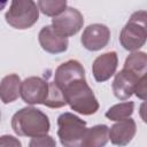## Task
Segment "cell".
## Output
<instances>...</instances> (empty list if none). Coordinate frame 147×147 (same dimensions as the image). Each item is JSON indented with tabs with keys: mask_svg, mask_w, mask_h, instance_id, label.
Instances as JSON below:
<instances>
[{
	"mask_svg": "<svg viewBox=\"0 0 147 147\" xmlns=\"http://www.w3.org/2000/svg\"><path fill=\"white\" fill-rule=\"evenodd\" d=\"M0 146H21V142L11 136L0 137Z\"/></svg>",
	"mask_w": 147,
	"mask_h": 147,
	"instance_id": "7402d4cb",
	"label": "cell"
},
{
	"mask_svg": "<svg viewBox=\"0 0 147 147\" xmlns=\"http://www.w3.org/2000/svg\"><path fill=\"white\" fill-rule=\"evenodd\" d=\"M29 145L31 147H33V146H36V147H38V146H55V141L52 139V137L44 134V136H39V137H33Z\"/></svg>",
	"mask_w": 147,
	"mask_h": 147,
	"instance_id": "ffe728a7",
	"label": "cell"
},
{
	"mask_svg": "<svg viewBox=\"0 0 147 147\" xmlns=\"http://www.w3.org/2000/svg\"><path fill=\"white\" fill-rule=\"evenodd\" d=\"M11 127L17 136L33 138L47 134L51 124L42 111L33 107H25L14 114Z\"/></svg>",
	"mask_w": 147,
	"mask_h": 147,
	"instance_id": "6da1fadb",
	"label": "cell"
},
{
	"mask_svg": "<svg viewBox=\"0 0 147 147\" xmlns=\"http://www.w3.org/2000/svg\"><path fill=\"white\" fill-rule=\"evenodd\" d=\"M108 141V126L107 125H95L86 130L83 138L82 145L84 147H100L106 145Z\"/></svg>",
	"mask_w": 147,
	"mask_h": 147,
	"instance_id": "9a60e30c",
	"label": "cell"
},
{
	"mask_svg": "<svg viewBox=\"0 0 147 147\" xmlns=\"http://www.w3.org/2000/svg\"><path fill=\"white\" fill-rule=\"evenodd\" d=\"M79 78H85V70L83 65L76 60H69L56 68L54 83L62 90L69 83Z\"/></svg>",
	"mask_w": 147,
	"mask_h": 147,
	"instance_id": "7c38bea8",
	"label": "cell"
},
{
	"mask_svg": "<svg viewBox=\"0 0 147 147\" xmlns=\"http://www.w3.org/2000/svg\"><path fill=\"white\" fill-rule=\"evenodd\" d=\"M49 83L40 77H29L21 83L20 95L29 105L44 103L48 94Z\"/></svg>",
	"mask_w": 147,
	"mask_h": 147,
	"instance_id": "52a82bcc",
	"label": "cell"
},
{
	"mask_svg": "<svg viewBox=\"0 0 147 147\" xmlns=\"http://www.w3.org/2000/svg\"><path fill=\"white\" fill-rule=\"evenodd\" d=\"M57 136L63 146H80L86 133V122L71 113H64L57 118Z\"/></svg>",
	"mask_w": 147,
	"mask_h": 147,
	"instance_id": "5b68a950",
	"label": "cell"
},
{
	"mask_svg": "<svg viewBox=\"0 0 147 147\" xmlns=\"http://www.w3.org/2000/svg\"><path fill=\"white\" fill-rule=\"evenodd\" d=\"M84 24L82 13L72 7H67L61 14L54 16L52 20L53 29L63 37H71L76 34Z\"/></svg>",
	"mask_w": 147,
	"mask_h": 147,
	"instance_id": "8992f818",
	"label": "cell"
},
{
	"mask_svg": "<svg viewBox=\"0 0 147 147\" xmlns=\"http://www.w3.org/2000/svg\"><path fill=\"white\" fill-rule=\"evenodd\" d=\"M146 82H147V78H146V75L140 77V79L138 80L137 85H136V88H134V93L138 98H140L141 100H145L146 99Z\"/></svg>",
	"mask_w": 147,
	"mask_h": 147,
	"instance_id": "44dd1931",
	"label": "cell"
},
{
	"mask_svg": "<svg viewBox=\"0 0 147 147\" xmlns=\"http://www.w3.org/2000/svg\"><path fill=\"white\" fill-rule=\"evenodd\" d=\"M38 8L46 16H56L67 8V0H38Z\"/></svg>",
	"mask_w": 147,
	"mask_h": 147,
	"instance_id": "d6986e66",
	"label": "cell"
},
{
	"mask_svg": "<svg viewBox=\"0 0 147 147\" xmlns=\"http://www.w3.org/2000/svg\"><path fill=\"white\" fill-rule=\"evenodd\" d=\"M110 40V30L103 24H91L85 28L80 41L82 45L88 51H99L108 45Z\"/></svg>",
	"mask_w": 147,
	"mask_h": 147,
	"instance_id": "ba28073f",
	"label": "cell"
},
{
	"mask_svg": "<svg viewBox=\"0 0 147 147\" xmlns=\"http://www.w3.org/2000/svg\"><path fill=\"white\" fill-rule=\"evenodd\" d=\"M146 37V11L139 10L131 15L129 22L122 29L119 41L125 49L133 52L145 45Z\"/></svg>",
	"mask_w": 147,
	"mask_h": 147,
	"instance_id": "3957f363",
	"label": "cell"
},
{
	"mask_svg": "<svg viewBox=\"0 0 147 147\" xmlns=\"http://www.w3.org/2000/svg\"><path fill=\"white\" fill-rule=\"evenodd\" d=\"M7 2H8V0H0V11L6 7Z\"/></svg>",
	"mask_w": 147,
	"mask_h": 147,
	"instance_id": "603a6c76",
	"label": "cell"
},
{
	"mask_svg": "<svg viewBox=\"0 0 147 147\" xmlns=\"http://www.w3.org/2000/svg\"><path fill=\"white\" fill-rule=\"evenodd\" d=\"M5 18L15 29H29L39 18V8L33 0H11Z\"/></svg>",
	"mask_w": 147,
	"mask_h": 147,
	"instance_id": "277c9868",
	"label": "cell"
},
{
	"mask_svg": "<svg viewBox=\"0 0 147 147\" xmlns=\"http://www.w3.org/2000/svg\"><path fill=\"white\" fill-rule=\"evenodd\" d=\"M133 108H134V103L131 101L118 103V105H115L107 110L106 117L111 119V121H121V119L130 117L133 113Z\"/></svg>",
	"mask_w": 147,
	"mask_h": 147,
	"instance_id": "ac0fdd59",
	"label": "cell"
},
{
	"mask_svg": "<svg viewBox=\"0 0 147 147\" xmlns=\"http://www.w3.org/2000/svg\"><path fill=\"white\" fill-rule=\"evenodd\" d=\"M39 44L44 51L51 54H59L67 51L69 41L67 37L59 34L52 25L44 26L38 36Z\"/></svg>",
	"mask_w": 147,
	"mask_h": 147,
	"instance_id": "9c48e42d",
	"label": "cell"
},
{
	"mask_svg": "<svg viewBox=\"0 0 147 147\" xmlns=\"http://www.w3.org/2000/svg\"><path fill=\"white\" fill-rule=\"evenodd\" d=\"M146 65H147V55L144 52H134L129 55L124 63V69H127L139 77L146 75Z\"/></svg>",
	"mask_w": 147,
	"mask_h": 147,
	"instance_id": "2e32d148",
	"label": "cell"
},
{
	"mask_svg": "<svg viewBox=\"0 0 147 147\" xmlns=\"http://www.w3.org/2000/svg\"><path fill=\"white\" fill-rule=\"evenodd\" d=\"M42 105H45L49 108H61V107L67 105V101H65V98H64L62 90L54 82L49 83L48 94H47V98Z\"/></svg>",
	"mask_w": 147,
	"mask_h": 147,
	"instance_id": "e0dca14e",
	"label": "cell"
},
{
	"mask_svg": "<svg viewBox=\"0 0 147 147\" xmlns=\"http://www.w3.org/2000/svg\"><path fill=\"white\" fill-rule=\"evenodd\" d=\"M136 122L127 117L121 121H117L110 129H108V138L114 145L124 146L129 144L136 134Z\"/></svg>",
	"mask_w": 147,
	"mask_h": 147,
	"instance_id": "4fadbf2b",
	"label": "cell"
},
{
	"mask_svg": "<svg viewBox=\"0 0 147 147\" xmlns=\"http://www.w3.org/2000/svg\"><path fill=\"white\" fill-rule=\"evenodd\" d=\"M0 118H1V114H0Z\"/></svg>",
	"mask_w": 147,
	"mask_h": 147,
	"instance_id": "cb8c5ba5",
	"label": "cell"
},
{
	"mask_svg": "<svg viewBox=\"0 0 147 147\" xmlns=\"http://www.w3.org/2000/svg\"><path fill=\"white\" fill-rule=\"evenodd\" d=\"M67 103L82 115H92L99 109V102L85 78L72 80L62 88Z\"/></svg>",
	"mask_w": 147,
	"mask_h": 147,
	"instance_id": "7a4b0ae2",
	"label": "cell"
},
{
	"mask_svg": "<svg viewBox=\"0 0 147 147\" xmlns=\"http://www.w3.org/2000/svg\"><path fill=\"white\" fill-rule=\"evenodd\" d=\"M139 79L140 77L138 75L123 68V70L116 74L113 82V92L115 96L119 100H127L134 93V88Z\"/></svg>",
	"mask_w": 147,
	"mask_h": 147,
	"instance_id": "30bf717a",
	"label": "cell"
},
{
	"mask_svg": "<svg viewBox=\"0 0 147 147\" xmlns=\"http://www.w3.org/2000/svg\"><path fill=\"white\" fill-rule=\"evenodd\" d=\"M21 79L17 75L11 74L2 78L0 82V100L3 103L15 101L20 95Z\"/></svg>",
	"mask_w": 147,
	"mask_h": 147,
	"instance_id": "5bb4252c",
	"label": "cell"
},
{
	"mask_svg": "<svg viewBox=\"0 0 147 147\" xmlns=\"http://www.w3.org/2000/svg\"><path fill=\"white\" fill-rule=\"evenodd\" d=\"M118 64V59L116 52H107L98 56L92 65V72L96 82L108 80L116 71Z\"/></svg>",
	"mask_w": 147,
	"mask_h": 147,
	"instance_id": "8fae6325",
	"label": "cell"
}]
</instances>
